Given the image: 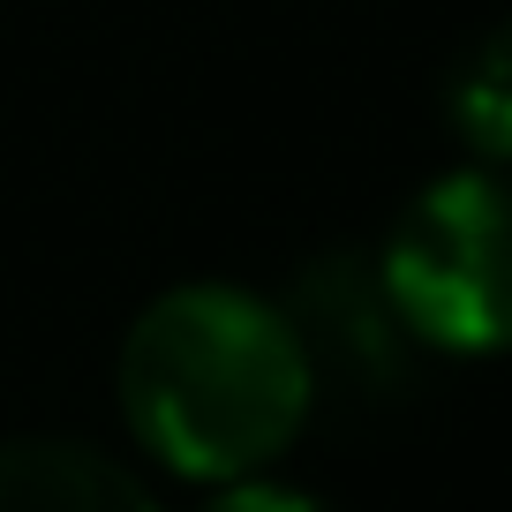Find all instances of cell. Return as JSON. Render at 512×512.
<instances>
[{
	"label": "cell",
	"instance_id": "277c9868",
	"mask_svg": "<svg viewBox=\"0 0 512 512\" xmlns=\"http://www.w3.org/2000/svg\"><path fill=\"white\" fill-rule=\"evenodd\" d=\"M0 512H159L151 490L76 437H8L0 445Z\"/></svg>",
	"mask_w": 512,
	"mask_h": 512
},
{
	"label": "cell",
	"instance_id": "7a4b0ae2",
	"mask_svg": "<svg viewBox=\"0 0 512 512\" xmlns=\"http://www.w3.org/2000/svg\"><path fill=\"white\" fill-rule=\"evenodd\" d=\"M422 347H512V166H460L407 204L377 256Z\"/></svg>",
	"mask_w": 512,
	"mask_h": 512
},
{
	"label": "cell",
	"instance_id": "6da1fadb",
	"mask_svg": "<svg viewBox=\"0 0 512 512\" xmlns=\"http://www.w3.org/2000/svg\"><path fill=\"white\" fill-rule=\"evenodd\" d=\"M317 377L287 309L249 287H174L128 324L121 407L181 475L241 482L294 445Z\"/></svg>",
	"mask_w": 512,
	"mask_h": 512
},
{
	"label": "cell",
	"instance_id": "5b68a950",
	"mask_svg": "<svg viewBox=\"0 0 512 512\" xmlns=\"http://www.w3.org/2000/svg\"><path fill=\"white\" fill-rule=\"evenodd\" d=\"M452 128L482 166H512V16L482 31L452 68Z\"/></svg>",
	"mask_w": 512,
	"mask_h": 512
},
{
	"label": "cell",
	"instance_id": "8992f818",
	"mask_svg": "<svg viewBox=\"0 0 512 512\" xmlns=\"http://www.w3.org/2000/svg\"><path fill=\"white\" fill-rule=\"evenodd\" d=\"M204 512H332V505H324V497H309V490H287V482L241 475V482H226Z\"/></svg>",
	"mask_w": 512,
	"mask_h": 512
},
{
	"label": "cell",
	"instance_id": "3957f363",
	"mask_svg": "<svg viewBox=\"0 0 512 512\" xmlns=\"http://www.w3.org/2000/svg\"><path fill=\"white\" fill-rule=\"evenodd\" d=\"M287 324H294V339H302L317 384L332 377L339 392H362V400L400 392L415 332H407L400 302H392V287H384V272L369 256H354V249L309 256L302 272H294Z\"/></svg>",
	"mask_w": 512,
	"mask_h": 512
}]
</instances>
